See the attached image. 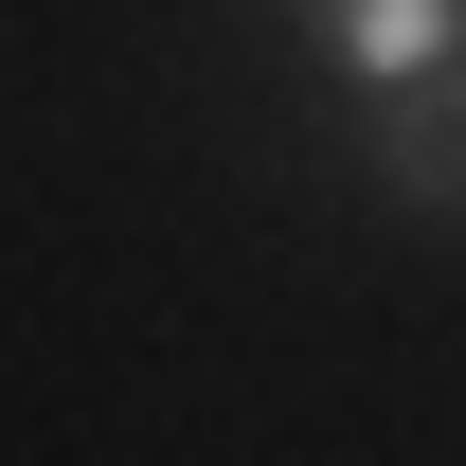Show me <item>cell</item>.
<instances>
[{
  "label": "cell",
  "instance_id": "cell-1",
  "mask_svg": "<svg viewBox=\"0 0 466 466\" xmlns=\"http://www.w3.org/2000/svg\"><path fill=\"white\" fill-rule=\"evenodd\" d=\"M359 179H377L395 216L466 233V55H449V72H412V90H377V108H359Z\"/></svg>",
  "mask_w": 466,
  "mask_h": 466
},
{
  "label": "cell",
  "instance_id": "cell-2",
  "mask_svg": "<svg viewBox=\"0 0 466 466\" xmlns=\"http://www.w3.org/2000/svg\"><path fill=\"white\" fill-rule=\"evenodd\" d=\"M305 18V55L341 72L359 108H377V90H412V72H449L466 55V0H288Z\"/></svg>",
  "mask_w": 466,
  "mask_h": 466
}]
</instances>
